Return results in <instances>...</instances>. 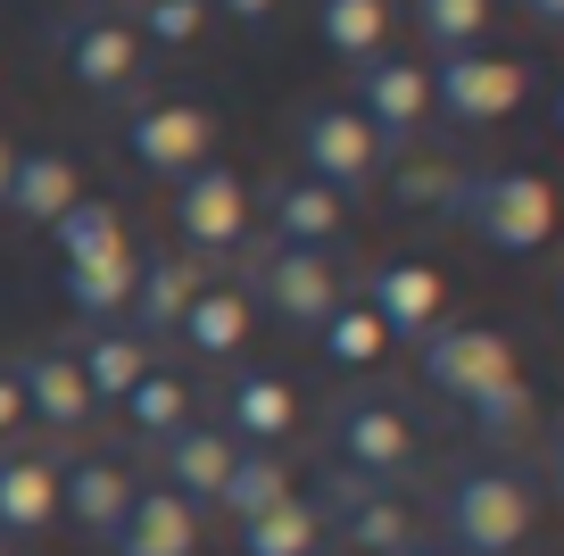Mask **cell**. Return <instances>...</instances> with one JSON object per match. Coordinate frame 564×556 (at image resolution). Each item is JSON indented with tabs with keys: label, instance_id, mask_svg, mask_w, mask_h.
Listing matches in <instances>:
<instances>
[{
	"label": "cell",
	"instance_id": "obj_8",
	"mask_svg": "<svg viewBox=\"0 0 564 556\" xmlns=\"http://www.w3.org/2000/svg\"><path fill=\"white\" fill-rule=\"evenodd\" d=\"M58 58H67V75L91 92V100H133L141 84H150V51H141V34L124 18H67L58 25Z\"/></svg>",
	"mask_w": 564,
	"mask_h": 556
},
{
	"label": "cell",
	"instance_id": "obj_39",
	"mask_svg": "<svg viewBox=\"0 0 564 556\" xmlns=\"http://www.w3.org/2000/svg\"><path fill=\"white\" fill-rule=\"evenodd\" d=\"M9 167H18V141L0 133V200H9Z\"/></svg>",
	"mask_w": 564,
	"mask_h": 556
},
{
	"label": "cell",
	"instance_id": "obj_23",
	"mask_svg": "<svg viewBox=\"0 0 564 556\" xmlns=\"http://www.w3.org/2000/svg\"><path fill=\"white\" fill-rule=\"evenodd\" d=\"M175 341L199 349V357H232V349L249 341V291L241 282H199V299L183 308Z\"/></svg>",
	"mask_w": 564,
	"mask_h": 556
},
{
	"label": "cell",
	"instance_id": "obj_15",
	"mask_svg": "<svg viewBox=\"0 0 564 556\" xmlns=\"http://www.w3.org/2000/svg\"><path fill=\"white\" fill-rule=\"evenodd\" d=\"M225 466H232V440L216 432V424H199V416L159 440V490H175V499H192V506H216Z\"/></svg>",
	"mask_w": 564,
	"mask_h": 556
},
{
	"label": "cell",
	"instance_id": "obj_20",
	"mask_svg": "<svg viewBox=\"0 0 564 556\" xmlns=\"http://www.w3.org/2000/svg\"><path fill=\"white\" fill-rule=\"evenodd\" d=\"M265 225H274V249H333L340 242V200L307 174H282L265 192Z\"/></svg>",
	"mask_w": 564,
	"mask_h": 556
},
{
	"label": "cell",
	"instance_id": "obj_11",
	"mask_svg": "<svg viewBox=\"0 0 564 556\" xmlns=\"http://www.w3.org/2000/svg\"><path fill=\"white\" fill-rule=\"evenodd\" d=\"M175 225L192 249H241L249 233V183L225 167V158H208V167H192L175 183Z\"/></svg>",
	"mask_w": 564,
	"mask_h": 556
},
{
	"label": "cell",
	"instance_id": "obj_9",
	"mask_svg": "<svg viewBox=\"0 0 564 556\" xmlns=\"http://www.w3.org/2000/svg\"><path fill=\"white\" fill-rule=\"evenodd\" d=\"M124 150H133L141 174L183 183L192 167H208V158H216V117L199 100H141L133 125H124Z\"/></svg>",
	"mask_w": 564,
	"mask_h": 556
},
{
	"label": "cell",
	"instance_id": "obj_24",
	"mask_svg": "<svg viewBox=\"0 0 564 556\" xmlns=\"http://www.w3.org/2000/svg\"><path fill=\"white\" fill-rule=\"evenodd\" d=\"M232 532H241V556H316V548H324V506L291 490L282 506H265V515L232 523Z\"/></svg>",
	"mask_w": 564,
	"mask_h": 556
},
{
	"label": "cell",
	"instance_id": "obj_32",
	"mask_svg": "<svg viewBox=\"0 0 564 556\" xmlns=\"http://www.w3.org/2000/svg\"><path fill=\"white\" fill-rule=\"evenodd\" d=\"M481 25H490V0H415V34L432 42V58L481 51Z\"/></svg>",
	"mask_w": 564,
	"mask_h": 556
},
{
	"label": "cell",
	"instance_id": "obj_7",
	"mask_svg": "<svg viewBox=\"0 0 564 556\" xmlns=\"http://www.w3.org/2000/svg\"><path fill=\"white\" fill-rule=\"evenodd\" d=\"M523 365H514V341L498 324H432L423 332V383L441 391V399H457V407H474L481 391H498V383H514Z\"/></svg>",
	"mask_w": 564,
	"mask_h": 556
},
{
	"label": "cell",
	"instance_id": "obj_26",
	"mask_svg": "<svg viewBox=\"0 0 564 556\" xmlns=\"http://www.w3.org/2000/svg\"><path fill=\"white\" fill-rule=\"evenodd\" d=\"M282 499H291V466H282L274 449H232L216 506H225L232 523H249V515H265V506H282Z\"/></svg>",
	"mask_w": 564,
	"mask_h": 556
},
{
	"label": "cell",
	"instance_id": "obj_36",
	"mask_svg": "<svg viewBox=\"0 0 564 556\" xmlns=\"http://www.w3.org/2000/svg\"><path fill=\"white\" fill-rule=\"evenodd\" d=\"M216 9H225V18L241 25V34H265V25H274V9H282V0H216Z\"/></svg>",
	"mask_w": 564,
	"mask_h": 556
},
{
	"label": "cell",
	"instance_id": "obj_17",
	"mask_svg": "<svg viewBox=\"0 0 564 556\" xmlns=\"http://www.w3.org/2000/svg\"><path fill=\"white\" fill-rule=\"evenodd\" d=\"M199 258H150L133 275V299H124V316H133V341L150 349V341H166V332L183 324V308L199 299Z\"/></svg>",
	"mask_w": 564,
	"mask_h": 556
},
{
	"label": "cell",
	"instance_id": "obj_25",
	"mask_svg": "<svg viewBox=\"0 0 564 556\" xmlns=\"http://www.w3.org/2000/svg\"><path fill=\"white\" fill-rule=\"evenodd\" d=\"M75 374H84L91 407H124V391L150 374V349H141L133 332H91V341L75 349Z\"/></svg>",
	"mask_w": 564,
	"mask_h": 556
},
{
	"label": "cell",
	"instance_id": "obj_28",
	"mask_svg": "<svg viewBox=\"0 0 564 556\" xmlns=\"http://www.w3.org/2000/svg\"><path fill=\"white\" fill-rule=\"evenodd\" d=\"M124 424H133V432L150 440V449H159L166 432H183V424H192V383H183V374H159V365H150V374H141V383L124 391Z\"/></svg>",
	"mask_w": 564,
	"mask_h": 556
},
{
	"label": "cell",
	"instance_id": "obj_37",
	"mask_svg": "<svg viewBox=\"0 0 564 556\" xmlns=\"http://www.w3.org/2000/svg\"><path fill=\"white\" fill-rule=\"evenodd\" d=\"M25 424V391H18V365H0V440Z\"/></svg>",
	"mask_w": 564,
	"mask_h": 556
},
{
	"label": "cell",
	"instance_id": "obj_3",
	"mask_svg": "<svg viewBox=\"0 0 564 556\" xmlns=\"http://www.w3.org/2000/svg\"><path fill=\"white\" fill-rule=\"evenodd\" d=\"M291 141H300V174H307V183H324L333 200L373 192V183H382V167H390L382 141L366 133V117H357L349 100H316V108H300Z\"/></svg>",
	"mask_w": 564,
	"mask_h": 556
},
{
	"label": "cell",
	"instance_id": "obj_1",
	"mask_svg": "<svg viewBox=\"0 0 564 556\" xmlns=\"http://www.w3.org/2000/svg\"><path fill=\"white\" fill-rule=\"evenodd\" d=\"M531 515H540V499L514 466H465L441 490V523L457 539V556H514L531 539Z\"/></svg>",
	"mask_w": 564,
	"mask_h": 556
},
{
	"label": "cell",
	"instance_id": "obj_31",
	"mask_svg": "<svg viewBox=\"0 0 564 556\" xmlns=\"http://www.w3.org/2000/svg\"><path fill=\"white\" fill-rule=\"evenodd\" d=\"M316 341H324V365L357 374V365H373V357L390 349V332L373 324V308H366V299H340V308L324 316V332H316Z\"/></svg>",
	"mask_w": 564,
	"mask_h": 556
},
{
	"label": "cell",
	"instance_id": "obj_16",
	"mask_svg": "<svg viewBox=\"0 0 564 556\" xmlns=\"http://www.w3.org/2000/svg\"><path fill=\"white\" fill-rule=\"evenodd\" d=\"M18 391H25V424H51V432H75V424H91L100 407H91L84 374H75V349H34V357L18 365Z\"/></svg>",
	"mask_w": 564,
	"mask_h": 556
},
{
	"label": "cell",
	"instance_id": "obj_5",
	"mask_svg": "<svg viewBox=\"0 0 564 556\" xmlns=\"http://www.w3.org/2000/svg\"><path fill=\"white\" fill-rule=\"evenodd\" d=\"M324 440H333L340 457V482H399L406 466H415V424H406L399 399H340L333 424H324Z\"/></svg>",
	"mask_w": 564,
	"mask_h": 556
},
{
	"label": "cell",
	"instance_id": "obj_14",
	"mask_svg": "<svg viewBox=\"0 0 564 556\" xmlns=\"http://www.w3.org/2000/svg\"><path fill=\"white\" fill-rule=\"evenodd\" d=\"M366 308H373V324H382L390 341H423V332L441 324V275L415 266V258H390V266L366 275Z\"/></svg>",
	"mask_w": 564,
	"mask_h": 556
},
{
	"label": "cell",
	"instance_id": "obj_21",
	"mask_svg": "<svg viewBox=\"0 0 564 556\" xmlns=\"http://www.w3.org/2000/svg\"><path fill=\"white\" fill-rule=\"evenodd\" d=\"M58 523V466L51 457H0V539H42Z\"/></svg>",
	"mask_w": 564,
	"mask_h": 556
},
{
	"label": "cell",
	"instance_id": "obj_41",
	"mask_svg": "<svg viewBox=\"0 0 564 556\" xmlns=\"http://www.w3.org/2000/svg\"><path fill=\"white\" fill-rule=\"evenodd\" d=\"M0 556H18V548H9V539H0Z\"/></svg>",
	"mask_w": 564,
	"mask_h": 556
},
{
	"label": "cell",
	"instance_id": "obj_34",
	"mask_svg": "<svg viewBox=\"0 0 564 556\" xmlns=\"http://www.w3.org/2000/svg\"><path fill=\"white\" fill-rule=\"evenodd\" d=\"M465 416H474V432L490 440V449H507V440H523V432H531V383L514 374V383L481 391V399L465 407Z\"/></svg>",
	"mask_w": 564,
	"mask_h": 556
},
{
	"label": "cell",
	"instance_id": "obj_2",
	"mask_svg": "<svg viewBox=\"0 0 564 556\" xmlns=\"http://www.w3.org/2000/svg\"><path fill=\"white\" fill-rule=\"evenodd\" d=\"M457 216L465 233H474L481 249H498V258H523V249L547 242V225H556V200H547L540 174L523 167H490V174H465L457 183Z\"/></svg>",
	"mask_w": 564,
	"mask_h": 556
},
{
	"label": "cell",
	"instance_id": "obj_38",
	"mask_svg": "<svg viewBox=\"0 0 564 556\" xmlns=\"http://www.w3.org/2000/svg\"><path fill=\"white\" fill-rule=\"evenodd\" d=\"M514 9H523L540 34H556V25H564V0H514Z\"/></svg>",
	"mask_w": 564,
	"mask_h": 556
},
{
	"label": "cell",
	"instance_id": "obj_35",
	"mask_svg": "<svg viewBox=\"0 0 564 556\" xmlns=\"http://www.w3.org/2000/svg\"><path fill=\"white\" fill-rule=\"evenodd\" d=\"M208 34V0H141V51H192Z\"/></svg>",
	"mask_w": 564,
	"mask_h": 556
},
{
	"label": "cell",
	"instance_id": "obj_19",
	"mask_svg": "<svg viewBox=\"0 0 564 556\" xmlns=\"http://www.w3.org/2000/svg\"><path fill=\"white\" fill-rule=\"evenodd\" d=\"M133 473L124 466H108V457H75L67 473H58V515H75L91 539H108L124 523V506H133Z\"/></svg>",
	"mask_w": 564,
	"mask_h": 556
},
{
	"label": "cell",
	"instance_id": "obj_27",
	"mask_svg": "<svg viewBox=\"0 0 564 556\" xmlns=\"http://www.w3.org/2000/svg\"><path fill=\"white\" fill-rule=\"evenodd\" d=\"M51 242H58V266H100V258H117V249H133L124 242V216L108 209V200H75L51 225Z\"/></svg>",
	"mask_w": 564,
	"mask_h": 556
},
{
	"label": "cell",
	"instance_id": "obj_12",
	"mask_svg": "<svg viewBox=\"0 0 564 556\" xmlns=\"http://www.w3.org/2000/svg\"><path fill=\"white\" fill-rule=\"evenodd\" d=\"M216 432L232 440V449H274V440L300 432V391L282 383V374H265V365H241L225 391V424Z\"/></svg>",
	"mask_w": 564,
	"mask_h": 556
},
{
	"label": "cell",
	"instance_id": "obj_4",
	"mask_svg": "<svg viewBox=\"0 0 564 556\" xmlns=\"http://www.w3.org/2000/svg\"><path fill=\"white\" fill-rule=\"evenodd\" d=\"M423 84H432V108H441L448 125H498V117H514V108L531 100V67H523V58H507V51L432 58Z\"/></svg>",
	"mask_w": 564,
	"mask_h": 556
},
{
	"label": "cell",
	"instance_id": "obj_18",
	"mask_svg": "<svg viewBox=\"0 0 564 556\" xmlns=\"http://www.w3.org/2000/svg\"><path fill=\"white\" fill-rule=\"evenodd\" d=\"M75 200H84V183H75V158L67 150H18V167H9V200H0L9 216H25V225L51 233Z\"/></svg>",
	"mask_w": 564,
	"mask_h": 556
},
{
	"label": "cell",
	"instance_id": "obj_10",
	"mask_svg": "<svg viewBox=\"0 0 564 556\" xmlns=\"http://www.w3.org/2000/svg\"><path fill=\"white\" fill-rule=\"evenodd\" d=\"M349 108L366 117V133L382 141V158H406L423 108H432V84H423L415 58H366V67H357V100Z\"/></svg>",
	"mask_w": 564,
	"mask_h": 556
},
{
	"label": "cell",
	"instance_id": "obj_22",
	"mask_svg": "<svg viewBox=\"0 0 564 556\" xmlns=\"http://www.w3.org/2000/svg\"><path fill=\"white\" fill-rule=\"evenodd\" d=\"M340 548H357V556H406V548H423V539H415V506H406L399 490H373L366 482V499L340 506Z\"/></svg>",
	"mask_w": 564,
	"mask_h": 556
},
{
	"label": "cell",
	"instance_id": "obj_13",
	"mask_svg": "<svg viewBox=\"0 0 564 556\" xmlns=\"http://www.w3.org/2000/svg\"><path fill=\"white\" fill-rule=\"evenodd\" d=\"M108 548L117 556H199V506L175 499V490L141 482L133 506H124V523L108 532Z\"/></svg>",
	"mask_w": 564,
	"mask_h": 556
},
{
	"label": "cell",
	"instance_id": "obj_29",
	"mask_svg": "<svg viewBox=\"0 0 564 556\" xmlns=\"http://www.w3.org/2000/svg\"><path fill=\"white\" fill-rule=\"evenodd\" d=\"M316 34L333 42L340 58H382V34H390V0H316Z\"/></svg>",
	"mask_w": 564,
	"mask_h": 556
},
{
	"label": "cell",
	"instance_id": "obj_30",
	"mask_svg": "<svg viewBox=\"0 0 564 556\" xmlns=\"http://www.w3.org/2000/svg\"><path fill=\"white\" fill-rule=\"evenodd\" d=\"M133 275H141L133 249H117V258H100V266H67V308L91 316V324H108V316H124V299H133Z\"/></svg>",
	"mask_w": 564,
	"mask_h": 556
},
{
	"label": "cell",
	"instance_id": "obj_6",
	"mask_svg": "<svg viewBox=\"0 0 564 556\" xmlns=\"http://www.w3.org/2000/svg\"><path fill=\"white\" fill-rule=\"evenodd\" d=\"M241 291H249V308H274V324H291V332H324V316L349 299L333 249H265Z\"/></svg>",
	"mask_w": 564,
	"mask_h": 556
},
{
	"label": "cell",
	"instance_id": "obj_40",
	"mask_svg": "<svg viewBox=\"0 0 564 556\" xmlns=\"http://www.w3.org/2000/svg\"><path fill=\"white\" fill-rule=\"evenodd\" d=\"M406 556H457V548H406Z\"/></svg>",
	"mask_w": 564,
	"mask_h": 556
},
{
	"label": "cell",
	"instance_id": "obj_33",
	"mask_svg": "<svg viewBox=\"0 0 564 556\" xmlns=\"http://www.w3.org/2000/svg\"><path fill=\"white\" fill-rule=\"evenodd\" d=\"M382 174H390V192H399L406 209H457V183H465L448 158H390Z\"/></svg>",
	"mask_w": 564,
	"mask_h": 556
}]
</instances>
